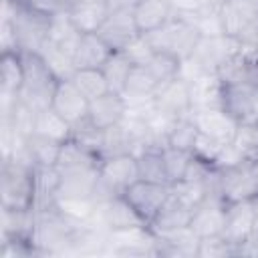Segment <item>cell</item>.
<instances>
[{
	"instance_id": "cell-14",
	"label": "cell",
	"mask_w": 258,
	"mask_h": 258,
	"mask_svg": "<svg viewBox=\"0 0 258 258\" xmlns=\"http://www.w3.org/2000/svg\"><path fill=\"white\" fill-rule=\"evenodd\" d=\"M111 10L109 0H69L64 12L81 32H99Z\"/></svg>"
},
{
	"instance_id": "cell-8",
	"label": "cell",
	"mask_w": 258,
	"mask_h": 258,
	"mask_svg": "<svg viewBox=\"0 0 258 258\" xmlns=\"http://www.w3.org/2000/svg\"><path fill=\"white\" fill-rule=\"evenodd\" d=\"M171 194V185L167 183H155V181H145L137 179L133 185L125 189V200L133 206V210L141 216V220L149 226L155 214L161 210V206L167 202Z\"/></svg>"
},
{
	"instance_id": "cell-22",
	"label": "cell",
	"mask_w": 258,
	"mask_h": 258,
	"mask_svg": "<svg viewBox=\"0 0 258 258\" xmlns=\"http://www.w3.org/2000/svg\"><path fill=\"white\" fill-rule=\"evenodd\" d=\"M222 109L238 123L256 119L254 115V87L252 85H224Z\"/></svg>"
},
{
	"instance_id": "cell-13",
	"label": "cell",
	"mask_w": 258,
	"mask_h": 258,
	"mask_svg": "<svg viewBox=\"0 0 258 258\" xmlns=\"http://www.w3.org/2000/svg\"><path fill=\"white\" fill-rule=\"evenodd\" d=\"M99 177L117 196H123L125 189L139 179L137 157L133 153H123V155L101 159V163H99Z\"/></svg>"
},
{
	"instance_id": "cell-18",
	"label": "cell",
	"mask_w": 258,
	"mask_h": 258,
	"mask_svg": "<svg viewBox=\"0 0 258 258\" xmlns=\"http://www.w3.org/2000/svg\"><path fill=\"white\" fill-rule=\"evenodd\" d=\"M127 115V103H125V97L121 93H115V91H109L97 99H93L89 103V113H87V119L93 127L97 129H107V127H113V125H119L123 123Z\"/></svg>"
},
{
	"instance_id": "cell-39",
	"label": "cell",
	"mask_w": 258,
	"mask_h": 258,
	"mask_svg": "<svg viewBox=\"0 0 258 258\" xmlns=\"http://www.w3.org/2000/svg\"><path fill=\"white\" fill-rule=\"evenodd\" d=\"M145 67H147L149 73L155 77V81L161 85V83H167V81H173V79L179 77L181 58H177L173 52L159 50V52H153L151 60H149Z\"/></svg>"
},
{
	"instance_id": "cell-42",
	"label": "cell",
	"mask_w": 258,
	"mask_h": 258,
	"mask_svg": "<svg viewBox=\"0 0 258 258\" xmlns=\"http://www.w3.org/2000/svg\"><path fill=\"white\" fill-rule=\"evenodd\" d=\"M232 141L240 147V151L250 161H254L258 157V117L248 123H240Z\"/></svg>"
},
{
	"instance_id": "cell-7",
	"label": "cell",
	"mask_w": 258,
	"mask_h": 258,
	"mask_svg": "<svg viewBox=\"0 0 258 258\" xmlns=\"http://www.w3.org/2000/svg\"><path fill=\"white\" fill-rule=\"evenodd\" d=\"M113 52L125 50L141 32L133 18V6H113L109 18L97 32Z\"/></svg>"
},
{
	"instance_id": "cell-19",
	"label": "cell",
	"mask_w": 258,
	"mask_h": 258,
	"mask_svg": "<svg viewBox=\"0 0 258 258\" xmlns=\"http://www.w3.org/2000/svg\"><path fill=\"white\" fill-rule=\"evenodd\" d=\"M200 133L208 135V137H214L222 143H228L234 139L236 131H238V121L234 117H230L222 107H216V109H200V111H194L191 113Z\"/></svg>"
},
{
	"instance_id": "cell-33",
	"label": "cell",
	"mask_w": 258,
	"mask_h": 258,
	"mask_svg": "<svg viewBox=\"0 0 258 258\" xmlns=\"http://www.w3.org/2000/svg\"><path fill=\"white\" fill-rule=\"evenodd\" d=\"M161 151H163V147H147L135 155L137 167H139V179L155 181V183H167V173H165Z\"/></svg>"
},
{
	"instance_id": "cell-34",
	"label": "cell",
	"mask_w": 258,
	"mask_h": 258,
	"mask_svg": "<svg viewBox=\"0 0 258 258\" xmlns=\"http://www.w3.org/2000/svg\"><path fill=\"white\" fill-rule=\"evenodd\" d=\"M38 54L44 58V62L48 64V69L54 73V77L58 81H64V79H71L73 73L77 71L75 69V62H73V56L62 50L60 46H56L54 42H50L48 38L42 42V46L38 48Z\"/></svg>"
},
{
	"instance_id": "cell-15",
	"label": "cell",
	"mask_w": 258,
	"mask_h": 258,
	"mask_svg": "<svg viewBox=\"0 0 258 258\" xmlns=\"http://www.w3.org/2000/svg\"><path fill=\"white\" fill-rule=\"evenodd\" d=\"M95 220L107 230H127V228H135V226H147L141 216L133 210V206L125 200V196L113 198L101 206H97V214Z\"/></svg>"
},
{
	"instance_id": "cell-36",
	"label": "cell",
	"mask_w": 258,
	"mask_h": 258,
	"mask_svg": "<svg viewBox=\"0 0 258 258\" xmlns=\"http://www.w3.org/2000/svg\"><path fill=\"white\" fill-rule=\"evenodd\" d=\"M131 69H133V62L127 58V54L123 50L121 52H111L109 58L105 60V64L101 67V71L105 75V81L109 85V91L123 93Z\"/></svg>"
},
{
	"instance_id": "cell-24",
	"label": "cell",
	"mask_w": 258,
	"mask_h": 258,
	"mask_svg": "<svg viewBox=\"0 0 258 258\" xmlns=\"http://www.w3.org/2000/svg\"><path fill=\"white\" fill-rule=\"evenodd\" d=\"M113 50L97 32H83L73 52L75 69H101Z\"/></svg>"
},
{
	"instance_id": "cell-40",
	"label": "cell",
	"mask_w": 258,
	"mask_h": 258,
	"mask_svg": "<svg viewBox=\"0 0 258 258\" xmlns=\"http://www.w3.org/2000/svg\"><path fill=\"white\" fill-rule=\"evenodd\" d=\"M161 153H163L167 183L171 185V183L183 179V175L187 171V165H189V159H191V153L183 151V149H177V147H171V145H165Z\"/></svg>"
},
{
	"instance_id": "cell-5",
	"label": "cell",
	"mask_w": 258,
	"mask_h": 258,
	"mask_svg": "<svg viewBox=\"0 0 258 258\" xmlns=\"http://www.w3.org/2000/svg\"><path fill=\"white\" fill-rule=\"evenodd\" d=\"M218 179H220V198L224 204L258 198V177L254 173L252 161L218 169Z\"/></svg>"
},
{
	"instance_id": "cell-10",
	"label": "cell",
	"mask_w": 258,
	"mask_h": 258,
	"mask_svg": "<svg viewBox=\"0 0 258 258\" xmlns=\"http://www.w3.org/2000/svg\"><path fill=\"white\" fill-rule=\"evenodd\" d=\"M155 234L149 226H135L127 230H113L107 234V252L113 256H155Z\"/></svg>"
},
{
	"instance_id": "cell-50",
	"label": "cell",
	"mask_w": 258,
	"mask_h": 258,
	"mask_svg": "<svg viewBox=\"0 0 258 258\" xmlns=\"http://www.w3.org/2000/svg\"><path fill=\"white\" fill-rule=\"evenodd\" d=\"M252 167H254V173H256V177H258V157L252 161Z\"/></svg>"
},
{
	"instance_id": "cell-17",
	"label": "cell",
	"mask_w": 258,
	"mask_h": 258,
	"mask_svg": "<svg viewBox=\"0 0 258 258\" xmlns=\"http://www.w3.org/2000/svg\"><path fill=\"white\" fill-rule=\"evenodd\" d=\"M220 12L226 34L234 38L258 24V0H220Z\"/></svg>"
},
{
	"instance_id": "cell-23",
	"label": "cell",
	"mask_w": 258,
	"mask_h": 258,
	"mask_svg": "<svg viewBox=\"0 0 258 258\" xmlns=\"http://www.w3.org/2000/svg\"><path fill=\"white\" fill-rule=\"evenodd\" d=\"M191 212H194L191 208H187L173 194H169L167 202L161 206V210L151 220L149 230L153 234H169V232L187 228L189 226V220H191Z\"/></svg>"
},
{
	"instance_id": "cell-26",
	"label": "cell",
	"mask_w": 258,
	"mask_h": 258,
	"mask_svg": "<svg viewBox=\"0 0 258 258\" xmlns=\"http://www.w3.org/2000/svg\"><path fill=\"white\" fill-rule=\"evenodd\" d=\"M222 91H224V83L220 81L218 75H202L200 79L191 81L189 95H191L194 111L222 107Z\"/></svg>"
},
{
	"instance_id": "cell-11",
	"label": "cell",
	"mask_w": 258,
	"mask_h": 258,
	"mask_svg": "<svg viewBox=\"0 0 258 258\" xmlns=\"http://www.w3.org/2000/svg\"><path fill=\"white\" fill-rule=\"evenodd\" d=\"M153 105L159 113L171 117V119H181L191 115V95H189V83L183 79H173L167 83H161L157 91L153 93Z\"/></svg>"
},
{
	"instance_id": "cell-31",
	"label": "cell",
	"mask_w": 258,
	"mask_h": 258,
	"mask_svg": "<svg viewBox=\"0 0 258 258\" xmlns=\"http://www.w3.org/2000/svg\"><path fill=\"white\" fill-rule=\"evenodd\" d=\"M123 153H133V137H131L129 129L123 123L103 129L99 157L107 159V157H115V155H123Z\"/></svg>"
},
{
	"instance_id": "cell-28",
	"label": "cell",
	"mask_w": 258,
	"mask_h": 258,
	"mask_svg": "<svg viewBox=\"0 0 258 258\" xmlns=\"http://www.w3.org/2000/svg\"><path fill=\"white\" fill-rule=\"evenodd\" d=\"M185 16L202 34V38H216V36H224V22H222V12H220V0L210 2V4H202L196 12L191 14H179Z\"/></svg>"
},
{
	"instance_id": "cell-35",
	"label": "cell",
	"mask_w": 258,
	"mask_h": 258,
	"mask_svg": "<svg viewBox=\"0 0 258 258\" xmlns=\"http://www.w3.org/2000/svg\"><path fill=\"white\" fill-rule=\"evenodd\" d=\"M34 131L40 133V135H46L54 141H67L71 139V133H73V127L52 109V107H46L42 111L36 113V123H34Z\"/></svg>"
},
{
	"instance_id": "cell-43",
	"label": "cell",
	"mask_w": 258,
	"mask_h": 258,
	"mask_svg": "<svg viewBox=\"0 0 258 258\" xmlns=\"http://www.w3.org/2000/svg\"><path fill=\"white\" fill-rule=\"evenodd\" d=\"M198 258H226V256H238V248L230 244L224 236H212V238H200L198 244Z\"/></svg>"
},
{
	"instance_id": "cell-30",
	"label": "cell",
	"mask_w": 258,
	"mask_h": 258,
	"mask_svg": "<svg viewBox=\"0 0 258 258\" xmlns=\"http://www.w3.org/2000/svg\"><path fill=\"white\" fill-rule=\"evenodd\" d=\"M157 87H159V83L155 81V77L149 73L147 67L133 64L121 95L125 97V103L147 101V99H153V93L157 91Z\"/></svg>"
},
{
	"instance_id": "cell-37",
	"label": "cell",
	"mask_w": 258,
	"mask_h": 258,
	"mask_svg": "<svg viewBox=\"0 0 258 258\" xmlns=\"http://www.w3.org/2000/svg\"><path fill=\"white\" fill-rule=\"evenodd\" d=\"M71 81L79 87V91L89 99H97L105 93H109V85L105 81V75L101 69H77L71 77Z\"/></svg>"
},
{
	"instance_id": "cell-32",
	"label": "cell",
	"mask_w": 258,
	"mask_h": 258,
	"mask_svg": "<svg viewBox=\"0 0 258 258\" xmlns=\"http://www.w3.org/2000/svg\"><path fill=\"white\" fill-rule=\"evenodd\" d=\"M24 145L34 165H56V157H58L62 143L34 131L24 139Z\"/></svg>"
},
{
	"instance_id": "cell-4",
	"label": "cell",
	"mask_w": 258,
	"mask_h": 258,
	"mask_svg": "<svg viewBox=\"0 0 258 258\" xmlns=\"http://www.w3.org/2000/svg\"><path fill=\"white\" fill-rule=\"evenodd\" d=\"M4 18L10 20L16 36V46L20 52H38L42 42L48 34V20L50 16H44L40 12H34L22 4L4 2Z\"/></svg>"
},
{
	"instance_id": "cell-49",
	"label": "cell",
	"mask_w": 258,
	"mask_h": 258,
	"mask_svg": "<svg viewBox=\"0 0 258 258\" xmlns=\"http://www.w3.org/2000/svg\"><path fill=\"white\" fill-rule=\"evenodd\" d=\"M252 236H258V210H256V220H254V234Z\"/></svg>"
},
{
	"instance_id": "cell-41",
	"label": "cell",
	"mask_w": 258,
	"mask_h": 258,
	"mask_svg": "<svg viewBox=\"0 0 258 258\" xmlns=\"http://www.w3.org/2000/svg\"><path fill=\"white\" fill-rule=\"evenodd\" d=\"M171 194L183 202L187 208L196 210L206 198H208V191H206V183L202 181H191V179H179L175 183H171Z\"/></svg>"
},
{
	"instance_id": "cell-12",
	"label": "cell",
	"mask_w": 258,
	"mask_h": 258,
	"mask_svg": "<svg viewBox=\"0 0 258 258\" xmlns=\"http://www.w3.org/2000/svg\"><path fill=\"white\" fill-rule=\"evenodd\" d=\"M89 103H91V101L79 91V87H77L71 79H64V81H58V83H56V89H54L50 107H52L71 127H75V125H79L81 121L87 119Z\"/></svg>"
},
{
	"instance_id": "cell-21",
	"label": "cell",
	"mask_w": 258,
	"mask_h": 258,
	"mask_svg": "<svg viewBox=\"0 0 258 258\" xmlns=\"http://www.w3.org/2000/svg\"><path fill=\"white\" fill-rule=\"evenodd\" d=\"M175 16L169 0H135L133 2V18L141 34H147L163 24H167Z\"/></svg>"
},
{
	"instance_id": "cell-6",
	"label": "cell",
	"mask_w": 258,
	"mask_h": 258,
	"mask_svg": "<svg viewBox=\"0 0 258 258\" xmlns=\"http://www.w3.org/2000/svg\"><path fill=\"white\" fill-rule=\"evenodd\" d=\"M256 210H258V198L226 204V222H224V234L222 236L238 248V256H240V248L254 234Z\"/></svg>"
},
{
	"instance_id": "cell-20",
	"label": "cell",
	"mask_w": 258,
	"mask_h": 258,
	"mask_svg": "<svg viewBox=\"0 0 258 258\" xmlns=\"http://www.w3.org/2000/svg\"><path fill=\"white\" fill-rule=\"evenodd\" d=\"M198 244H200V238L187 226L169 234H155L153 250H155V256L194 258L198 254Z\"/></svg>"
},
{
	"instance_id": "cell-48",
	"label": "cell",
	"mask_w": 258,
	"mask_h": 258,
	"mask_svg": "<svg viewBox=\"0 0 258 258\" xmlns=\"http://www.w3.org/2000/svg\"><path fill=\"white\" fill-rule=\"evenodd\" d=\"M254 115L258 117V87H254Z\"/></svg>"
},
{
	"instance_id": "cell-3",
	"label": "cell",
	"mask_w": 258,
	"mask_h": 258,
	"mask_svg": "<svg viewBox=\"0 0 258 258\" xmlns=\"http://www.w3.org/2000/svg\"><path fill=\"white\" fill-rule=\"evenodd\" d=\"M143 36L147 38V42L151 44V48L155 52L167 50V52H173L181 60L189 58L202 40V34L198 32V28L185 16H179V14H175L167 24H163Z\"/></svg>"
},
{
	"instance_id": "cell-25",
	"label": "cell",
	"mask_w": 258,
	"mask_h": 258,
	"mask_svg": "<svg viewBox=\"0 0 258 258\" xmlns=\"http://www.w3.org/2000/svg\"><path fill=\"white\" fill-rule=\"evenodd\" d=\"M101 163V159L89 151L87 147H83L79 141H75L73 137L62 141L58 157H56V169L60 173H73V171H85V169H97Z\"/></svg>"
},
{
	"instance_id": "cell-38",
	"label": "cell",
	"mask_w": 258,
	"mask_h": 258,
	"mask_svg": "<svg viewBox=\"0 0 258 258\" xmlns=\"http://www.w3.org/2000/svg\"><path fill=\"white\" fill-rule=\"evenodd\" d=\"M198 135H200V129H198L194 117L187 115V117H181V119H175V121H173L169 133H167V145L191 153Z\"/></svg>"
},
{
	"instance_id": "cell-46",
	"label": "cell",
	"mask_w": 258,
	"mask_h": 258,
	"mask_svg": "<svg viewBox=\"0 0 258 258\" xmlns=\"http://www.w3.org/2000/svg\"><path fill=\"white\" fill-rule=\"evenodd\" d=\"M244 161H250V159L240 151V147H238L234 141H228V143H224L222 151L218 153V157H216V161H214V167L222 169V167L238 165V163H244Z\"/></svg>"
},
{
	"instance_id": "cell-45",
	"label": "cell",
	"mask_w": 258,
	"mask_h": 258,
	"mask_svg": "<svg viewBox=\"0 0 258 258\" xmlns=\"http://www.w3.org/2000/svg\"><path fill=\"white\" fill-rule=\"evenodd\" d=\"M125 54H127V58L133 62V64H139V67H145L149 60H151V56H153V48H151V44L147 42V38L143 36V34H139L125 50H123Z\"/></svg>"
},
{
	"instance_id": "cell-44",
	"label": "cell",
	"mask_w": 258,
	"mask_h": 258,
	"mask_svg": "<svg viewBox=\"0 0 258 258\" xmlns=\"http://www.w3.org/2000/svg\"><path fill=\"white\" fill-rule=\"evenodd\" d=\"M222 147H224L222 141L200 133L198 139H196V145H194V149H191V155L198 157V159H202V161H206V163H212V165H214V161H216L218 153L222 151Z\"/></svg>"
},
{
	"instance_id": "cell-27",
	"label": "cell",
	"mask_w": 258,
	"mask_h": 258,
	"mask_svg": "<svg viewBox=\"0 0 258 258\" xmlns=\"http://www.w3.org/2000/svg\"><path fill=\"white\" fill-rule=\"evenodd\" d=\"M24 85V67L22 52L10 50L0 54V95L18 97Z\"/></svg>"
},
{
	"instance_id": "cell-9",
	"label": "cell",
	"mask_w": 258,
	"mask_h": 258,
	"mask_svg": "<svg viewBox=\"0 0 258 258\" xmlns=\"http://www.w3.org/2000/svg\"><path fill=\"white\" fill-rule=\"evenodd\" d=\"M240 50H242V46H240L238 38L224 34V36H216V38H202L189 58L202 71V75H216L218 69Z\"/></svg>"
},
{
	"instance_id": "cell-47",
	"label": "cell",
	"mask_w": 258,
	"mask_h": 258,
	"mask_svg": "<svg viewBox=\"0 0 258 258\" xmlns=\"http://www.w3.org/2000/svg\"><path fill=\"white\" fill-rule=\"evenodd\" d=\"M169 2L173 6L175 14H191V12H196L202 6L200 0H169Z\"/></svg>"
},
{
	"instance_id": "cell-16",
	"label": "cell",
	"mask_w": 258,
	"mask_h": 258,
	"mask_svg": "<svg viewBox=\"0 0 258 258\" xmlns=\"http://www.w3.org/2000/svg\"><path fill=\"white\" fill-rule=\"evenodd\" d=\"M224 222H226V204L222 200L208 198L191 212L189 230L198 238L222 236L224 234Z\"/></svg>"
},
{
	"instance_id": "cell-29",
	"label": "cell",
	"mask_w": 258,
	"mask_h": 258,
	"mask_svg": "<svg viewBox=\"0 0 258 258\" xmlns=\"http://www.w3.org/2000/svg\"><path fill=\"white\" fill-rule=\"evenodd\" d=\"M81 34L83 32L71 22V18H69V14L64 10L50 16L46 38L50 42H54L56 46H60L62 50H67L71 56H73V52H75V48H77V44L81 40Z\"/></svg>"
},
{
	"instance_id": "cell-1",
	"label": "cell",
	"mask_w": 258,
	"mask_h": 258,
	"mask_svg": "<svg viewBox=\"0 0 258 258\" xmlns=\"http://www.w3.org/2000/svg\"><path fill=\"white\" fill-rule=\"evenodd\" d=\"M34 163L24 157L2 159L0 206L4 210H30L36 204Z\"/></svg>"
},
{
	"instance_id": "cell-2",
	"label": "cell",
	"mask_w": 258,
	"mask_h": 258,
	"mask_svg": "<svg viewBox=\"0 0 258 258\" xmlns=\"http://www.w3.org/2000/svg\"><path fill=\"white\" fill-rule=\"evenodd\" d=\"M22 67H24V85L18 97L26 105H30L36 113L50 107L58 83L54 73L48 69V64L38 52H30V50L22 52Z\"/></svg>"
}]
</instances>
